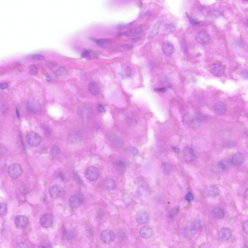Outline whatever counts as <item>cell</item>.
Listing matches in <instances>:
<instances>
[{"label": "cell", "instance_id": "obj_1", "mask_svg": "<svg viewBox=\"0 0 248 248\" xmlns=\"http://www.w3.org/2000/svg\"><path fill=\"white\" fill-rule=\"evenodd\" d=\"M26 109L28 112L39 114L41 112L42 108L40 103L38 101L34 99H31L27 103Z\"/></svg>", "mask_w": 248, "mask_h": 248}, {"label": "cell", "instance_id": "obj_2", "mask_svg": "<svg viewBox=\"0 0 248 248\" xmlns=\"http://www.w3.org/2000/svg\"><path fill=\"white\" fill-rule=\"evenodd\" d=\"M22 172V169L21 165L17 163L11 164L9 167L8 173L11 178L16 179L19 178Z\"/></svg>", "mask_w": 248, "mask_h": 248}, {"label": "cell", "instance_id": "obj_3", "mask_svg": "<svg viewBox=\"0 0 248 248\" xmlns=\"http://www.w3.org/2000/svg\"><path fill=\"white\" fill-rule=\"evenodd\" d=\"M100 174L99 169L97 167L93 166L88 167L86 170L85 173L86 178L91 181L97 180Z\"/></svg>", "mask_w": 248, "mask_h": 248}, {"label": "cell", "instance_id": "obj_4", "mask_svg": "<svg viewBox=\"0 0 248 248\" xmlns=\"http://www.w3.org/2000/svg\"><path fill=\"white\" fill-rule=\"evenodd\" d=\"M26 140L28 144L31 146L35 147L40 144L41 139L39 135L36 132H32L29 133L26 136Z\"/></svg>", "mask_w": 248, "mask_h": 248}, {"label": "cell", "instance_id": "obj_5", "mask_svg": "<svg viewBox=\"0 0 248 248\" xmlns=\"http://www.w3.org/2000/svg\"><path fill=\"white\" fill-rule=\"evenodd\" d=\"M50 197L53 199H56L62 197L65 193L64 189L62 187L56 185L51 186L49 190Z\"/></svg>", "mask_w": 248, "mask_h": 248}, {"label": "cell", "instance_id": "obj_6", "mask_svg": "<svg viewBox=\"0 0 248 248\" xmlns=\"http://www.w3.org/2000/svg\"><path fill=\"white\" fill-rule=\"evenodd\" d=\"M115 238L114 233L111 230H106L101 233L100 238L102 241L104 243L108 244L113 241Z\"/></svg>", "mask_w": 248, "mask_h": 248}, {"label": "cell", "instance_id": "obj_7", "mask_svg": "<svg viewBox=\"0 0 248 248\" xmlns=\"http://www.w3.org/2000/svg\"><path fill=\"white\" fill-rule=\"evenodd\" d=\"M184 158L187 163H190L194 162L195 160L196 155L194 150L190 148H186L183 151Z\"/></svg>", "mask_w": 248, "mask_h": 248}, {"label": "cell", "instance_id": "obj_8", "mask_svg": "<svg viewBox=\"0 0 248 248\" xmlns=\"http://www.w3.org/2000/svg\"><path fill=\"white\" fill-rule=\"evenodd\" d=\"M213 109L215 113L218 116L224 114L226 112L227 109L225 104L220 101H217L214 104Z\"/></svg>", "mask_w": 248, "mask_h": 248}, {"label": "cell", "instance_id": "obj_9", "mask_svg": "<svg viewBox=\"0 0 248 248\" xmlns=\"http://www.w3.org/2000/svg\"><path fill=\"white\" fill-rule=\"evenodd\" d=\"M210 70L213 75L218 77L223 76L225 72L223 66L218 63L212 64L210 67Z\"/></svg>", "mask_w": 248, "mask_h": 248}, {"label": "cell", "instance_id": "obj_10", "mask_svg": "<svg viewBox=\"0 0 248 248\" xmlns=\"http://www.w3.org/2000/svg\"><path fill=\"white\" fill-rule=\"evenodd\" d=\"M53 222L52 216L50 214L46 213L41 217L40 223L41 225L44 228H48L52 225Z\"/></svg>", "mask_w": 248, "mask_h": 248}, {"label": "cell", "instance_id": "obj_11", "mask_svg": "<svg viewBox=\"0 0 248 248\" xmlns=\"http://www.w3.org/2000/svg\"><path fill=\"white\" fill-rule=\"evenodd\" d=\"M162 50L164 54L166 56H171L173 53L174 47L173 44L169 41H166L163 43Z\"/></svg>", "mask_w": 248, "mask_h": 248}, {"label": "cell", "instance_id": "obj_12", "mask_svg": "<svg viewBox=\"0 0 248 248\" xmlns=\"http://www.w3.org/2000/svg\"><path fill=\"white\" fill-rule=\"evenodd\" d=\"M209 37L208 33L204 31H199L195 39L198 43L202 45L207 44L209 41Z\"/></svg>", "mask_w": 248, "mask_h": 248}, {"label": "cell", "instance_id": "obj_13", "mask_svg": "<svg viewBox=\"0 0 248 248\" xmlns=\"http://www.w3.org/2000/svg\"><path fill=\"white\" fill-rule=\"evenodd\" d=\"M162 22L161 20H159L154 24L147 36L148 39L150 40L153 39L158 34Z\"/></svg>", "mask_w": 248, "mask_h": 248}, {"label": "cell", "instance_id": "obj_14", "mask_svg": "<svg viewBox=\"0 0 248 248\" xmlns=\"http://www.w3.org/2000/svg\"><path fill=\"white\" fill-rule=\"evenodd\" d=\"M245 160L244 156L241 152L235 154L232 157L231 160L232 164L235 166H238L242 164Z\"/></svg>", "mask_w": 248, "mask_h": 248}, {"label": "cell", "instance_id": "obj_15", "mask_svg": "<svg viewBox=\"0 0 248 248\" xmlns=\"http://www.w3.org/2000/svg\"><path fill=\"white\" fill-rule=\"evenodd\" d=\"M149 219V216L146 211L141 210L138 212L136 215L137 222L140 224H144L147 222Z\"/></svg>", "mask_w": 248, "mask_h": 248}, {"label": "cell", "instance_id": "obj_16", "mask_svg": "<svg viewBox=\"0 0 248 248\" xmlns=\"http://www.w3.org/2000/svg\"><path fill=\"white\" fill-rule=\"evenodd\" d=\"M15 223L16 226L18 228L23 229L27 226L28 220L27 218L24 215H19L16 218Z\"/></svg>", "mask_w": 248, "mask_h": 248}, {"label": "cell", "instance_id": "obj_17", "mask_svg": "<svg viewBox=\"0 0 248 248\" xmlns=\"http://www.w3.org/2000/svg\"><path fill=\"white\" fill-rule=\"evenodd\" d=\"M232 236L231 231L229 229L226 227L222 228L218 233L219 238L225 241L229 240Z\"/></svg>", "mask_w": 248, "mask_h": 248}, {"label": "cell", "instance_id": "obj_18", "mask_svg": "<svg viewBox=\"0 0 248 248\" xmlns=\"http://www.w3.org/2000/svg\"><path fill=\"white\" fill-rule=\"evenodd\" d=\"M140 233L143 238L148 239L152 235L153 231L150 227L147 226H144L142 227L140 229Z\"/></svg>", "mask_w": 248, "mask_h": 248}, {"label": "cell", "instance_id": "obj_19", "mask_svg": "<svg viewBox=\"0 0 248 248\" xmlns=\"http://www.w3.org/2000/svg\"><path fill=\"white\" fill-rule=\"evenodd\" d=\"M108 139L112 144L116 147H120L122 145V142L116 135L112 133H108L107 135Z\"/></svg>", "mask_w": 248, "mask_h": 248}, {"label": "cell", "instance_id": "obj_20", "mask_svg": "<svg viewBox=\"0 0 248 248\" xmlns=\"http://www.w3.org/2000/svg\"><path fill=\"white\" fill-rule=\"evenodd\" d=\"M88 89L90 92L93 95L96 96L100 92V88L97 84L95 82L92 81L89 84Z\"/></svg>", "mask_w": 248, "mask_h": 248}, {"label": "cell", "instance_id": "obj_21", "mask_svg": "<svg viewBox=\"0 0 248 248\" xmlns=\"http://www.w3.org/2000/svg\"><path fill=\"white\" fill-rule=\"evenodd\" d=\"M69 203L70 206L73 208L78 207L81 203V200L78 196L74 195L71 196L69 200Z\"/></svg>", "mask_w": 248, "mask_h": 248}, {"label": "cell", "instance_id": "obj_22", "mask_svg": "<svg viewBox=\"0 0 248 248\" xmlns=\"http://www.w3.org/2000/svg\"><path fill=\"white\" fill-rule=\"evenodd\" d=\"M127 166V163L126 161L123 159H120L117 161L116 164V170L118 173H122Z\"/></svg>", "mask_w": 248, "mask_h": 248}, {"label": "cell", "instance_id": "obj_23", "mask_svg": "<svg viewBox=\"0 0 248 248\" xmlns=\"http://www.w3.org/2000/svg\"><path fill=\"white\" fill-rule=\"evenodd\" d=\"M104 185L107 190H110L114 189L116 186V183L115 180L112 178H107L104 182Z\"/></svg>", "mask_w": 248, "mask_h": 248}, {"label": "cell", "instance_id": "obj_24", "mask_svg": "<svg viewBox=\"0 0 248 248\" xmlns=\"http://www.w3.org/2000/svg\"><path fill=\"white\" fill-rule=\"evenodd\" d=\"M224 210L222 209L217 208L213 209L211 211L212 215L216 219L222 218L225 215Z\"/></svg>", "mask_w": 248, "mask_h": 248}, {"label": "cell", "instance_id": "obj_25", "mask_svg": "<svg viewBox=\"0 0 248 248\" xmlns=\"http://www.w3.org/2000/svg\"><path fill=\"white\" fill-rule=\"evenodd\" d=\"M98 55V54L97 52L89 49L84 50L81 54L82 57L88 59H91L92 56L93 57H96Z\"/></svg>", "mask_w": 248, "mask_h": 248}, {"label": "cell", "instance_id": "obj_26", "mask_svg": "<svg viewBox=\"0 0 248 248\" xmlns=\"http://www.w3.org/2000/svg\"><path fill=\"white\" fill-rule=\"evenodd\" d=\"M207 193L209 195L215 196L218 195L219 190L216 186L212 185L208 187L207 190Z\"/></svg>", "mask_w": 248, "mask_h": 248}, {"label": "cell", "instance_id": "obj_27", "mask_svg": "<svg viewBox=\"0 0 248 248\" xmlns=\"http://www.w3.org/2000/svg\"><path fill=\"white\" fill-rule=\"evenodd\" d=\"M141 32L139 29H134L122 33L120 35L127 37H133L140 34Z\"/></svg>", "mask_w": 248, "mask_h": 248}, {"label": "cell", "instance_id": "obj_28", "mask_svg": "<svg viewBox=\"0 0 248 248\" xmlns=\"http://www.w3.org/2000/svg\"><path fill=\"white\" fill-rule=\"evenodd\" d=\"M134 183L136 186L140 189L146 190L147 185L145 181L140 178H138L135 179Z\"/></svg>", "mask_w": 248, "mask_h": 248}, {"label": "cell", "instance_id": "obj_29", "mask_svg": "<svg viewBox=\"0 0 248 248\" xmlns=\"http://www.w3.org/2000/svg\"><path fill=\"white\" fill-rule=\"evenodd\" d=\"M78 111L79 114L82 117L86 116L88 117L92 114L91 110L89 108H79Z\"/></svg>", "mask_w": 248, "mask_h": 248}, {"label": "cell", "instance_id": "obj_30", "mask_svg": "<svg viewBox=\"0 0 248 248\" xmlns=\"http://www.w3.org/2000/svg\"><path fill=\"white\" fill-rule=\"evenodd\" d=\"M44 57L40 54H32L29 55L26 57V59L28 61H40L44 60Z\"/></svg>", "mask_w": 248, "mask_h": 248}, {"label": "cell", "instance_id": "obj_31", "mask_svg": "<svg viewBox=\"0 0 248 248\" xmlns=\"http://www.w3.org/2000/svg\"><path fill=\"white\" fill-rule=\"evenodd\" d=\"M118 238L122 240H124L127 238V233L126 231L124 229H119L117 232Z\"/></svg>", "mask_w": 248, "mask_h": 248}, {"label": "cell", "instance_id": "obj_32", "mask_svg": "<svg viewBox=\"0 0 248 248\" xmlns=\"http://www.w3.org/2000/svg\"><path fill=\"white\" fill-rule=\"evenodd\" d=\"M110 41L109 39L106 38L100 39L95 40L96 44L101 47H105L109 42Z\"/></svg>", "mask_w": 248, "mask_h": 248}, {"label": "cell", "instance_id": "obj_33", "mask_svg": "<svg viewBox=\"0 0 248 248\" xmlns=\"http://www.w3.org/2000/svg\"><path fill=\"white\" fill-rule=\"evenodd\" d=\"M74 236V234L73 232L68 230L65 231L63 232L62 237L64 239L68 240L72 239Z\"/></svg>", "mask_w": 248, "mask_h": 248}, {"label": "cell", "instance_id": "obj_34", "mask_svg": "<svg viewBox=\"0 0 248 248\" xmlns=\"http://www.w3.org/2000/svg\"><path fill=\"white\" fill-rule=\"evenodd\" d=\"M60 150L59 147L55 145L53 146L50 151V154L51 156H58L60 154Z\"/></svg>", "mask_w": 248, "mask_h": 248}, {"label": "cell", "instance_id": "obj_35", "mask_svg": "<svg viewBox=\"0 0 248 248\" xmlns=\"http://www.w3.org/2000/svg\"><path fill=\"white\" fill-rule=\"evenodd\" d=\"M223 145L225 147L229 148L235 147L237 145V143L234 141L225 140L223 141Z\"/></svg>", "mask_w": 248, "mask_h": 248}, {"label": "cell", "instance_id": "obj_36", "mask_svg": "<svg viewBox=\"0 0 248 248\" xmlns=\"http://www.w3.org/2000/svg\"><path fill=\"white\" fill-rule=\"evenodd\" d=\"M179 206H177L172 208L170 210L169 213V216L172 217L176 216L179 212Z\"/></svg>", "mask_w": 248, "mask_h": 248}, {"label": "cell", "instance_id": "obj_37", "mask_svg": "<svg viewBox=\"0 0 248 248\" xmlns=\"http://www.w3.org/2000/svg\"><path fill=\"white\" fill-rule=\"evenodd\" d=\"M162 164L163 169L165 173L167 174L170 173L171 170V167L170 164L165 162H163Z\"/></svg>", "mask_w": 248, "mask_h": 248}, {"label": "cell", "instance_id": "obj_38", "mask_svg": "<svg viewBox=\"0 0 248 248\" xmlns=\"http://www.w3.org/2000/svg\"><path fill=\"white\" fill-rule=\"evenodd\" d=\"M38 69L37 67L35 65H31L29 67V73L30 74L35 75L37 74Z\"/></svg>", "mask_w": 248, "mask_h": 248}, {"label": "cell", "instance_id": "obj_39", "mask_svg": "<svg viewBox=\"0 0 248 248\" xmlns=\"http://www.w3.org/2000/svg\"><path fill=\"white\" fill-rule=\"evenodd\" d=\"M186 16L188 18L191 24L193 25H199L200 23L190 16L187 13H186Z\"/></svg>", "mask_w": 248, "mask_h": 248}, {"label": "cell", "instance_id": "obj_40", "mask_svg": "<svg viewBox=\"0 0 248 248\" xmlns=\"http://www.w3.org/2000/svg\"><path fill=\"white\" fill-rule=\"evenodd\" d=\"M138 151L136 147H132L130 148L128 150V153L130 155L135 156L138 153Z\"/></svg>", "mask_w": 248, "mask_h": 248}, {"label": "cell", "instance_id": "obj_41", "mask_svg": "<svg viewBox=\"0 0 248 248\" xmlns=\"http://www.w3.org/2000/svg\"><path fill=\"white\" fill-rule=\"evenodd\" d=\"M72 173L76 179L79 183L82 186H84V185L82 179L76 172L73 170L72 171Z\"/></svg>", "mask_w": 248, "mask_h": 248}, {"label": "cell", "instance_id": "obj_42", "mask_svg": "<svg viewBox=\"0 0 248 248\" xmlns=\"http://www.w3.org/2000/svg\"><path fill=\"white\" fill-rule=\"evenodd\" d=\"M0 214L1 215H3L6 212L7 208L6 204L3 203H1L0 205Z\"/></svg>", "mask_w": 248, "mask_h": 248}, {"label": "cell", "instance_id": "obj_43", "mask_svg": "<svg viewBox=\"0 0 248 248\" xmlns=\"http://www.w3.org/2000/svg\"><path fill=\"white\" fill-rule=\"evenodd\" d=\"M217 169L219 170L224 171L226 168V165L225 163L221 161L218 162L217 164Z\"/></svg>", "mask_w": 248, "mask_h": 248}, {"label": "cell", "instance_id": "obj_44", "mask_svg": "<svg viewBox=\"0 0 248 248\" xmlns=\"http://www.w3.org/2000/svg\"><path fill=\"white\" fill-rule=\"evenodd\" d=\"M16 248H28V246L26 243L23 242H20L17 243L15 246Z\"/></svg>", "mask_w": 248, "mask_h": 248}, {"label": "cell", "instance_id": "obj_45", "mask_svg": "<svg viewBox=\"0 0 248 248\" xmlns=\"http://www.w3.org/2000/svg\"><path fill=\"white\" fill-rule=\"evenodd\" d=\"M185 199L188 202H190L193 200L194 197L191 193L189 192L185 195Z\"/></svg>", "mask_w": 248, "mask_h": 248}, {"label": "cell", "instance_id": "obj_46", "mask_svg": "<svg viewBox=\"0 0 248 248\" xmlns=\"http://www.w3.org/2000/svg\"><path fill=\"white\" fill-rule=\"evenodd\" d=\"M200 223L199 221L195 220L192 222L191 224V226L193 228L197 229L200 227Z\"/></svg>", "mask_w": 248, "mask_h": 248}, {"label": "cell", "instance_id": "obj_47", "mask_svg": "<svg viewBox=\"0 0 248 248\" xmlns=\"http://www.w3.org/2000/svg\"><path fill=\"white\" fill-rule=\"evenodd\" d=\"M65 71V69L64 67H61L59 68L55 72V74L58 76L64 73Z\"/></svg>", "mask_w": 248, "mask_h": 248}, {"label": "cell", "instance_id": "obj_48", "mask_svg": "<svg viewBox=\"0 0 248 248\" xmlns=\"http://www.w3.org/2000/svg\"><path fill=\"white\" fill-rule=\"evenodd\" d=\"M135 23L134 21H133L126 24H123V30L127 29L130 28Z\"/></svg>", "mask_w": 248, "mask_h": 248}, {"label": "cell", "instance_id": "obj_49", "mask_svg": "<svg viewBox=\"0 0 248 248\" xmlns=\"http://www.w3.org/2000/svg\"><path fill=\"white\" fill-rule=\"evenodd\" d=\"M97 108L98 111L101 113H104L106 111L105 108L103 105L101 104H98Z\"/></svg>", "mask_w": 248, "mask_h": 248}, {"label": "cell", "instance_id": "obj_50", "mask_svg": "<svg viewBox=\"0 0 248 248\" xmlns=\"http://www.w3.org/2000/svg\"><path fill=\"white\" fill-rule=\"evenodd\" d=\"M242 228L244 232L247 233H248V221H245L242 225Z\"/></svg>", "mask_w": 248, "mask_h": 248}, {"label": "cell", "instance_id": "obj_51", "mask_svg": "<svg viewBox=\"0 0 248 248\" xmlns=\"http://www.w3.org/2000/svg\"><path fill=\"white\" fill-rule=\"evenodd\" d=\"M241 78L244 79H248V71L247 70H243L241 73Z\"/></svg>", "mask_w": 248, "mask_h": 248}, {"label": "cell", "instance_id": "obj_52", "mask_svg": "<svg viewBox=\"0 0 248 248\" xmlns=\"http://www.w3.org/2000/svg\"><path fill=\"white\" fill-rule=\"evenodd\" d=\"M8 85L4 83H0V88L1 89H3L6 88L8 87Z\"/></svg>", "mask_w": 248, "mask_h": 248}, {"label": "cell", "instance_id": "obj_53", "mask_svg": "<svg viewBox=\"0 0 248 248\" xmlns=\"http://www.w3.org/2000/svg\"><path fill=\"white\" fill-rule=\"evenodd\" d=\"M155 90L157 92L162 93H165L167 91L166 89L165 88L156 89H155Z\"/></svg>", "mask_w": 248, "mask_h": 248}, {"label": "cell", "instance_id": "obj_54", "mask_svg": "<svg viewBox=\"0 0 248 248\" xmlns=\"http://www.w3.org/2000/svg\"><path fill=\"white\" fill-rule=\"evenodd\" d=\"M171 148L176 153L179 154L180 153V150L178 148L174 147H172Z\"/></svg>", "mask_w": 248, "mask_h": 248}, {"label": "cell", "instance_id": "obj_55", "mask_svg": "<svg viewBox=\"0 0 248 248\" xmlns=\"http://www.w3.org/2000/svg\"><path fill=\"white\" fill-rule=\"evenodd\" d=\"M45 132L46 134L48 136H50L51 134V132L50 129L46 128L45 129Z\"/></svg>", "mask_w": 248, "mask_h": 248}, {"label": "cell", "instance_id": "obj_56", "mask_svg": "<svg viewBox=\"0 0 248 248\" xmlns=\"http://www.w3.org/2000/svg\"><path fill=\"white\" fill-rule=\"evenodd\" d=\"M15 111L17 117L18 118H19L20 117V116L19 112L18 109L16 108L15 109Z\"/></svg>", "mask_w": 248, "mask_h": 248}, {"label": "cell", "instance_id": "obj_57", "mask_svg": "<svg viewBox=\"0 0 248 248\" xmlns=\"http://www.w3.org/2000/svg\"><path fill=\"white\" fill-rule=\"evenodd\" d=\"M244 196H245V197L247 199H248V189L247 188V189L246 190H245V192H244Z\"/></svg>", "mask_w": 248, "mask_h": 248}, {"label": "cell", "instance_id": "obj_58", "mask_svg": "<svg viewBox=\"0 0 248 248\" xmlns=\"http://www.w3.org/2000/svg\"><path fill=\"white\" fill-rule=\"evenodd\" d=\"M46 81L48 82H50L51 81V79L49 76H46Z\"/></svg>", "mask_w": 248, "mask_h": 248}, {"label": "cell", "instance_id": "obj_59", "mask_svg": "<svg viewBox=\"0 0 248 248\" xmlns=\"http://www.w3.org/2000/svg\"><path fill=\"white\" fill-rule=\"evenodd\" d=\"M137 4H138V6L140 8L142 6V2L141 1H139V2H138V3H137Z\"/></svg>", "mask_w": 248, "mask_h": 248}, {"label": "cell", "instance_id": "obj_60", "mask_svg": "<svg viewBox=\"0 0 248 248\" xmlns=\"http://www.w3.org/2000/svg\"><path fill=\"white\" fill-rule=\"evenodd\" d=\"M21 142H22V145L23 146V148L24 149H25V147L24 144V143L23 141V139H21Z\"/></svg>", "mask_w": 248, "mask_h": 248}]
</instances>
